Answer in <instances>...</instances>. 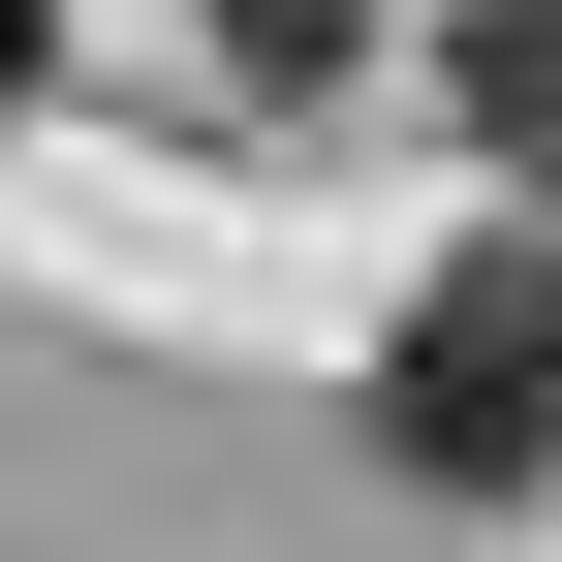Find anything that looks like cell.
<instances>
[{"label":"cell","mask_w":562,"mask_h":562,"mask_svg":"<svg viewBox=\"0 0 562 562\" xmlns=\"http://www.w3.org/2000/svg\"><path fill=\"white\" fill-rule=\"evenodd\" d=\"M0 94H32V0H0Z\"/></svg>","instance_id":"4"},{"label":"cell","mask_w":562,"mask_h":562,"mask_svg":"<svg viewBox=\"0 0 562 562\" xmlns=\"http://www.w3.org/2000/svg\"><path fill=\"white\" fill-rule=\"evenodd\" d=\"M344 32H375V0H220V63H250V94H344Z\"/></svg>","instance_id":"3"},{"label":"cell","mask_w":562,"mask_h":562,"mask_svg":"<svg viewBox=\"0 0 562 562\" xmlns=\"http://www.w3.org/2000/svg\"><path fill=\"white\" fill-rule=\"evenodd\" d=\"M375 438L438 469V501H531V469H562V220H501V250H438V281H406Z\"/></svg>","instance_id":"1"},{"label":"cell","mask_w":562,"mask_h":562,"mask_svg":"<svg viewBox=\"0 0 562 562\" xmlns=\"http://www.w3.org/2000/svg\"><path fill=\"white\" fill-rule=\"evenodd\" d=\"M438 94H469V157H531V220H562V0H469Z\"/></svg>","instance_id":"2"}]
</instances>
